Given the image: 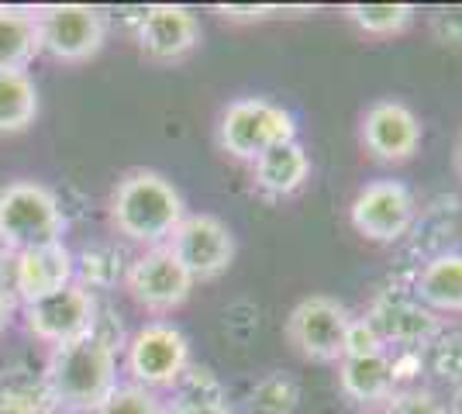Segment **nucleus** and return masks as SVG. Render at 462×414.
Masks as SVG:
<instances>
[{
  "label": "nucleus",
  "mask_w": 462,
  "mask_h": 414,
  "mask_svg": "<svg viewBox=\"0 0 462 414\" xmlns=\"http://www.w3.org/2000/svg\"><path fill=\"white\" fill-rule=\"evenodd\" d=\"M338 387L348 400L356 404H383L386 397L397 391L393 383V366L390 353L380 355H359V359H342L338 363Z\"/></svg>",
  "instance_id": "obj_18"
},
{
  "label": "nucleus",
  "mask_w": 462,
  "mask_h": 414,
  "mask_svg": "<svg viewBox=\"0 0 462 414\" xmlns=\"http://www.w3.org/2000/svg\"><path fill=\"white\" fill-rule=\"evenodd\" d=\"M346 18L373 39H393L414 24L411 4H348Z\"/></svg>",
  "instance_id": "obj_21"
},
{
  "label": "nucleus",
  "mask_w": 462,
  "mask_h": 414,
  "mask_svg": "<svg viewBox=\"0 0 462 414\" xmlns=\"http://www.w3.org/2000/svg\"><path fill=\"white\" fill-rule=\"evenodd\" d=\"M125 366L145 391L176 387L180 376L190 370V338L170 321H149L128 338Z\"/></svg>",
  "instance_id": "obj_5"
},
{
  "label": "nucleus",
  "mask_w": 462,
  "mask_h": 414,
  "mask_svg": "<svg viewBox=\"0 0 462 414\" xmlns=\"http://www.w3.org/2000/svg\"><path fill=\"white\" fill-rule=\"evenodd\" d=\"M380 414H448L445 404L424 387H401L383 400Z\"/></svg>",
  "instance_id": "obj_28"
},
{
  "label": "nucleus",
  "mask_w": 462,
  "mask_h": 414,
  "mask_svg": "<svg viewBox=\"0 0 462 414\" xmlns=\"http://www.w3.org/2000/svg\"><path fill=\"white\" fill-rule=\"evenodd\" d=\"M39 52V18L28 11L0 7V69H24Z\"/></svg>",
  "instance_id": "obj_20"
},
{
  "label": "nucleus",
  "mask_w": 462,
  "mask_h": 414,
  "mask_svg": "<svg viewBox=\"0 0 462 414\" xmlns=\"http://www.w3.org/2000/svg\"><path fill=\"white\" fill-rule=\"evenodd\" d=\"M24 325H28L32 336L49 342L52 349L94 336L97 328L94 294L87 287H79V283H69V287H62L56 294L24 304Z\"/></svg>",
  "instance_id": "obj_10"
},
{
  "label": "nucleus",
  "mask_w": 462,
  "mask_h": 414,
  "mask_svg": "<svg viewBox=\"0 0 462 414\" xmlns=\"http://www.w3.org/2000/svg\"><path fill=\"white\" fill-rule=\"evenodd\" d=\"M173 391H176L173 408H180V404H217V400H225L217 376L211 370H200V366H190L187 373L180 376V383H176Z\"/></svg>",
  "instance_id": "obj_26"
},
{
  "label": "nucleus",
  "mask_w": 462,
  "mask_h": 414,
  "mask_svg": "<svg viewBox=\"0 0 462 414\" xmlns=\"http://www.w3.org/2000/svg\"><path fill=\"white\" fill-rule=\"evenodd\" d=\"M348 221L366 242L376 245H393L414 228L418 221V200L401 179H373L366 183L352 204H348Z\"/></svg>",
  "instance_id": "obj_7"
},
{
  "label": "nucleus",
  "mask_w": 462,
  "mask_h": 414,
  "mask_svg": "<svg viewBox=\"0 0 462 414\" xmlns=\"http://www.w3.org/2000/svg\"><path fill=\"white\" fill-rule=\"evenodd\" d=\"M62 207L59 198L35 179H18L0 190V245L14 256L24 249H39L62 242Z\"/></svg>",
  "instance_id": "obj_3"
},
{
  "label": "nucleus",
  "mask_w": 462,
  "mask_h": 414,
  "mask_svg": "<svg viewBox=\"0 0 462 414\" xmlns=\"http://www.w3.org/2000/svg\"><path fill=\"white\" fill-rule=\"evenodd\" d=\"M348 321H352L348 308L335 297H304L287 317V338L310 363H342Z\"/></svg>",
  "instance_id": "obj_8"
},
{
  "label": "nucleus",
  "mask_w": 462,
  "mask_h": 414,
  "mask_svg": "<svg viewBox=\"0 0 462 414\" xmlns=\"http://www.w3.org/2000/svg\"><path fill=\"white\" fill-rule=\"evenodd\" d=\"M4 325H7V300L0 297V332H4Z\"/></svg>",
  "instance_id": "obj_35"
},
{
  "label": "nucleus",
  "mask_w": 462,
  "mask_h": 414,
  "mask_svg": "<svg viewBox=\"0 0 462 414\" xmlns=\"http://www.w3.org/2000/svg\"><path fill=\"white\" fill-rule=\"evenodd\" d=\"M380 353H386V342L380 338V332L369 325L366 317H352L346 332L342 359H359V355H380Z\"/></svg>",
  "instance_id": "obj_29"
},
{
  "label": "nucleus",
  "mask_w": 462,
  "mask_h": 414,
  "mask_svg": "<svg viewBox=\"0 0 462 414\" xmlns=\"http://www.w3.org/2000/svg\"><path fill=\"white\" fill-rule=\"evenodd\" d=\"M183 217L187 207L173 179L155 170H132L111 190V225L117 235L132 238L145 249L166 245Z\"/></svg>",
  "instance_id": "obj_1"
},
{
  "label": "nucleus",
  "mask_w": 462,
  "mask_h": 414,
  "mask_svg": "<svg viewBox=\"0 0 462 414\" xmlns=\"http://www.w3.org/2000/svg\"><path fill=\"white\" fill-rule=\"evenodd\" d=\"M456 170H459V177H462V138H459V145H456Z\"/></svg>",
  "instance_id": "obj_36"
},
{
  "label": "nucleus",
  "mask_w": 462,
  "mask_h": 414,
  "mask_svg": "<svg viewBox=\"0 0 462 414\" xmlns=\"http://www.w3.org/2000/svg\"><path fill=\"white\" fill-rule=\"evenodd\" d=\"M35 18H39L42 52L56 62L94 60L111 32L107 14L87 4H52V7H42Z\"/></svg>",
  "instance_id": "obj_6"
},
{
  "label": "nucleus",
  "mask_w": 462,
  "mask_h": 414,
  "mask_svg": "<svg viewBox=\"0 0 462 414\" xmlns=\"http://www.w3.org/2000/svg\"><path fill=\"white\" fill-rule=\"evenodd\" d=\"M45 383L56 397V404L94 414L100 400L117 387L115 349L97 336H87L69 345H56L49 370H45Z\"/></svg>",
  "instance_id": "obj_2"
},
{
  "label": "nucleus",
  "mask_w": 462,
  "mask_h": 414,
  "mask_svg": "<svg viewBox=\"0 0 462 414\" xmlns=\"http://www.w3.org/2000/svg\"><path fill=\"white\" fill-rule=\"evenodd\" d=\"M411 294L435 315H462V253H435L414 273Z\"/></svg>",
  "instance_id": "obj_17"
},
{
  "label": "nucleus",
  "mask_w": 462,
  "mask_h": 414,
  "mask_svg": "<svg viewBox=\"0 0 462 414\" xmlns=\"http://www.w3.org/2000/svg\"><path fill=\"white\" fill-rule=\"evenodd\" d=\"M79 276H83L79 287H87V290H94V287H111L117 276H121V256H117L115 249H104V245L87 249V253L79 256Z\"/></svg>",
  "instance_id": "obj_27"
},
{
  "label": "nucleus",
  "mask_w": 462,
  "mask_h": 414,
  "mask_svg": "<svg viewBox=\"0 0 462 414\" xmlns=\"http://www.w3.org/2000/svg\"><path fill=\"white\" fill-rule=\"evenodd\" d=\"M39 115V90L28 69H0V135H18Z\"/></svg>",
  "instance_id": "obj_19"
},
{
  "label": "nucleus",
  "mask_w": 462,
  "mask_h": 414,
  "mask_svg": "<svg viewBox=\"0 0 462 414\" xmlns=\"http://www.w3.org/2000/svg\"><path fill=\"white\" fill-rule=\"evenodd\" d=\"M448 414H462V383L452 391V400H448V408H445Z\"/></svg>",
  "instance_id": "obj_34"
},
{
  "label": "nucleus",
  "mask_w": 462,
  "mask_h": 414,
  "mask_svg": "<svg viewBox=\"0 0 462 414\" xmlns=\"http://www.w3.org/2000/svg\"><path fill=\"white\" fill-rule=\"evenodd\" d=\"M217 14L225 21L245 24V21H266V18H276V14H290V11L287 7H266V4H259V7H252V4H221Z\"/></svg>",
  "instance_id": "obj_32"
},
{
  "label": "nucleus",
  "mask_w": 462,
  "mask_h": 414,
  "mask_svg": "<svg viewBox=\"0 0 462 414\" xmlns=\"http://www.w3.org/2000/svg\"><path fill=\"white\" fill-rule=\"evenodd\" d=\"M308 179H310V156L297 138L273 145V149H266L263 156L252 162V183H255V190L263 198L270 200L293 198L297 190H304Z\"/></svg>",
  "instance_id": "obj_16"
},
{
  "label": "nucleus",
  "mask_w": 462,
  "mask_h": 414,
  "mask_svg": "<svg viewBox=\"0 0 462 414\" xmlns=\"http://www.w3.org/2000/svg\"><path fill=\"white\" fill-rule=\"evenodd\" d=\"M138 49L152 62H180L200 45V21L190 7L180 4H155L138 18Z\"/></svg>",
  "instance_id": "obj_14"
},
{
  "label": "nucleus",
  "mask_w": 462,
  "mask_h": 414,
  "mask_svg": "<svg viewBox=\"0 0 462 414\" xmlns=\"http://www.w3.org/2000/svg\"><path fill=\"white\" fill-rule=\"evenodd\" d=\"M297 400H300L297 383L283 373H270L252 391V414H293Z\"/></svg>",
  "instance_id": "obj_24"
},
{
  "label": "nucleus",
  "mask_w": 462,
  "mask_h": 414,
  "mask_svg": "<svg viewBox=\"0 0 462 414\" xmlns=\"http://www.w3.org/2000/svg\"><path fill=\"white\" fill-rule=\"evenodd\" d=\"M366 321L380 332V338L397 349H424L431 338L442 332V317L428 311L411 287H390L373 297Z\"/></svg>",
  "instance_id": "obj_11"
},
{
  "label": "nucleus",
  "mask_w": 462,
  "mask_h": 414,
  "mask_svg": "<svg viewBox=\"0 0 462 414\" xmlns=\"http://www.w3.org/2000/svg\"><path fill=\"white\" fill-rule=\"evenodd\" d=\"M56 397L45 380L7 373L0 376V414H52Z\"/></svg>",
  "instance_id": "obj_22"
},
{
  "label": "nucleus",
  "mask_w": 462,
  "mask_h": 414,
  "mask_svg": "<svg viewBox=\"0 0 462 414\" xmlns=\"http://www.w3.org/2000/svg\"><path fill=\"white\" fill-rule=\"evenodd\" d=\"M390 366H393V383H397V391H401V387H414V380H418L424 370V355H421V349H397V353L390 355Z\"/></svg>",
  "instance_id": "obj_30"
},
{
  "label": "nucleus",
  "mask_w": 462,
  "mask_h": 414,
  "mask_svg": "<svg viewBox=\"0 0 462 414\" xmlns=\"http://www.w3.org/2000/svg\"><path fill=\"white\" fill-rule=\"evenodd\" d=\"M359 142L376 162H407L421 149V121L401 100H380L363 115Z\"/></svg>",
  "instance_id": "obj_13"
},
{
  "label": "nucleus",
  "mask_w": 462,
  "mask_h": 414,
  "mask_svg": "<svg viewBox=\"0 0 462 414\" xmlns=\"http://www.w3.org/2000/svg\"><path fill=\"white\" fill-rule=\"evenodd\" d=\"M424 363L431 366V373L448 380V383H462V332H439L421 349Z\"/></svg>",
  "instance_id": "obj_23"
},
{
  "label": "nucleus",
  "mask_w": 462,
  "mask_h": 414,
  "mask_svg": "<svg viewBox=\"0 0 462 414\" xmlns=\"http://www.w3.org/2000/svg\"><path fill=\"white\" fill-rule=\"evenodd\" d=\"M166 249L176 256V262L190 273L193 283L217 280L235 259V235L231 228L214 215H187L176 232L170 235Z\"/></svg>",
  "instance_id": "obj_9"
},
{
  "label": "nucleus",
  "mask_w": 462,
  "mask_h": 414,
  "mask_svg": "<svg viewBox=\"0 0 462 414\" xmlns=\"http://www.w3.org/2000/svg\"><path fill=\"white\" fill-rule=\"evenodd\" d=\"M77 276V259L62 242H49L39 249H24L14 256V290L24 304L42 300L69 287Z\"/></svg>",
  "instance_id": "obj_15"
},
{
  "label": "nucleus",
  "mask_w": 462,
  "mask_h": 414,
  "mask_svg": "<svg viewBox=\"0 0 462 414\" xmlns=\"http://www.w3.org/2000/svg\"><path fill=\"white\" fill-rule=\"evenodd\" d=\"M170 414H235L225 404V400H217V404H180V408H170Z\"/></svg>",
  "instance_id": "obj_33"
},
{
  "label": "nucleus",
  "mask_w": 462,
  "mask_h": 414,
  "mask_svg": "<svg viewBox=\"0 0 462 414\" xmlns=\"http://www.w3.org/2000/svg\"><path fill=\"white\" fill-rule=\"evenodd\" d=\"M297 138L293 115L266 97L231 100L217 121V145L221 152L238 162H255L266 149Z\"/></svg>",
  "instance_id": "obj_4"
},
{
  "label": "nucleus",
  "mask_w": 462,
  "mask_h": 414,
  "mask_svg": "<svg viewBox=\"0 0 462 414\" xmlns=\"http://www.w3.org/2000/svg\"><path fill=\"white\" fill-rule=\"evenodd\" d=\"M431 32H435V39L442 41V45H462V7L435 11Z\"/></svg>",
  "instance_id": "obj_31"
},
{
  "label": "nucleus",
  "mask_w": 462,
  "mask_h": 414,
  "mask_svg": "<svg viewBox=\"0 0 462 414\" xmlns=\"http://www.w3.org/2000/svg\"><path fill=\"white\" fill-rule=\"evenodd\" d=\"M94 414H170V408L159 400L155 391H145L138 383H117Z\"/></svg>",
  "instance_id": "obj_25"
},
{
  "label": "nucleus",
  "mask_w": 462,
  "mask_h": 414,
  "mask_svg": "<svg viewBox=\"0 0 462 414\" xmlns=\"http://www.w3.org/2000/svg\"><path fill=\"white\" fill-rule=\"evenodd\" d=\"M125 283H128V294L135 297V304H142V308L152 311V315H166V311L183 308L187 297L193 294L190 273L176 262V256L166 245L145 249V253L128 266Z\"/></svg>",
  "instance_id": "obj_12"
}]
</instances>
